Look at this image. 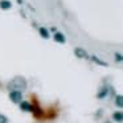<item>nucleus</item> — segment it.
<instances>
[{"label": "nucleus", "mask_w": 123, "mask_h": 123, "mask_svg": "<svg viewBox=\"0 0 123 123\" xmlns=\"http://www.w3.org/2000/svg\"><path fill=\"white\" fill-rule=\"evenodd\" d=\"M9 90H17V91H24L27 89V81L23 77H15L11 82L8 83Z\"/></svg>", "instance_id": "1"}, {"label": "nucleus", "mask_w": 123, "mask_h": 123, "mask_svg": "<svg viewBox=\"0 0 123 123\" xmlns=\"http://www.w3.org/2000/svg\"><path fill=\"white\" fill-rule=\"evenodd\" d=\"M9 98H11V101L15 102V103H20V102L23 101V94H21V91L11 90L9 91Z\"/></svg>", "instance_id": "2"}, {"label": "nucleus", "mask_w": 123, "mask_h": 123, "mask_svg": "<svg viewBox=\"0 0 123 123\" xmlns=\"http://www.w3.org/2000/svg\"><path fill=\"white\" fill-rule=\"evenodd\" d=\"M74 54L78 57V58H89V54H87V52L85 50V49H82V48H75L74 49Z\"/></svg>", "instance_id": "3"}, {"label": "nucleus", "mask_w": 123, "mask_h": 123, "mask_svg": "<svg viewBox=\"0 0 123 123\" xmlns=\"http://www.w3.org/2000/svg\"><path fill=\"white\" fill-rule=\"evenodd\" d=\"M20 109L24 110V111H33V106L29 103V102H24L21 101L20 102Z\"/></svg>", "instance_id": "4"}, {"label": "nucleus", "mask_w": 123, "mask_h": 123, "mask_svg": "<svg viewBox=\"0 0 123 123\" xmlns=\"http://www.w3.org/2000/svg\"><path fill=\"white\" fill-rule=\"evenodd\" d=\"M53 38H54V41H57V43H60V44H65V41H66L65 36L62 35V33H60V32H56V33H54Z\"/></svg>", "instance_id": "5"}, {"label": "nucleus", "mask_w": 123, "mask_h": 123, "mask_svg": "<svg viewBox=\"0 0 123 123\" xmlns=\"http://www.w3.org/2000/svg\"><path fill=\"white\" fill-rule=\"evenodd\" d=\"M11 7H12V3L9 0H0V8L1 9L7 11V9H11Z\"/></svg>", "instance_id": "6"}, {"label": "nucleus", "mask_w": 123, "mask_h": 123, "mask_svg": "<svg viewBox=\"0 0 123 123\" xmlns=\"http://www.w3.org/2000/svg\"><path fill=\"white\" fill-rule=\"evenodd\" d=\"M112 119H114L117 123H122L123 122V114H122V111L114 112V114H112Z\"/></svg>", "instance_id": "7"}, {"label": "nucleus", "mask_w": 123, "mask_h": 123, "mask_svg": "<svg viewBox=\"0 0 123 123\" xmlns=\"http://www.w3.org/2000/svg\"><path fill=\"white\" fill-rule=\"evenodd\" d=\"M91 61L95 62V64H98V65H101V66H109V64H107V62L102 61V60L99 58V57H97V56H91Z\"/></svg>", "instance_id": "8"}, {"label": "nucleus", "mask_w": 123, "mask_h": 123, "mask_svg": "<svg viewBox=\"0 0 123 123\" xmlns=\"http://www.w3.org/2000/svg\"><path fill=\"white\" fill-rule=\"evenodd\" d=\"M107 94H109V89H107V87H103L98 94H97V97H98V98L101 99V98H105V97H106Z\"/></svg>", "instance_id": "9"}, {"label": "nucleus", "mask_w": 123, "mask_h": 123, "mask_svg": "<svg viewBox=\"0 0 123 123\" xmlns=\"http://www.w3.org/2000/svg\"><path fill=\"white\" fill-rule=\"evenodd\" d=\"M115 105L118 107H122L123 106V97L122 95H117L115 97Z\"/></svg>", "instance_id": "10"}, {"label": "nucleus", "mask_w": 123, "mask_h": 123, "mask_svg": "<svg viewBox=\"0 0 123 123\" xmlns=\"http://www.w3.org/2000/svg\"><path fill=\"white\" fill-rule=\"evenodd\" d=\"M38 31H40V35L43 36L44 38H49V32H48V31H46V29H45V28H43V27H41V28H40V29H38Z\"/></svg>", "instance_id": "11"}, {"label": "nucleus", "mask_w": 123, "mask_h": 123, "mask_svg": "<svg viewBox=\"0 0 123 123\" xmlns=\"http://www.w3.org/2000/svg\"><path fill=\"white\" fill-rule=\"evenodd\" d=\"M0 123H8V118H7L6 115L0 114Z\"/></svg>", "instance_id": "12"}, {"label": "nucleus", "mask_w": 123, "mask_h": 123, "mask_svg": "<svg viewBox=\"0 0 123 123\" xmlns=\"http://www.w3.org/2000/svg\"><path fill=\"white\" fill-rule=\"evenodd\" d=\"M115 61L122 62V54H119V53H117V54H115Z\"/></svg>", "instance_id": "13"}]
</instances>
